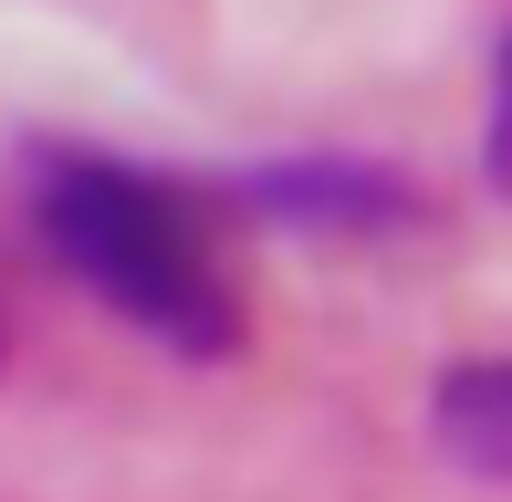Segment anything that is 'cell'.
I'll return each instance as SVG.
<instances>
[{
	"label": "cell",
	"mask_w": 512,
	"mask_h": 502,
	"mask_svg": "<svg viewBox=\"0 0 512 502\" xmlns=\"http://www.w3.org/2000/svg\"><path fill=\"white\" fill-rule=\"evenodd\" d=\"M32 231L136 335L178 356H230L241 346V283H230L220 241L168 178L126 168V157H74L53 147L32 168Z\"/></svg>",
	"instance_id": "cell-1"
},
{
	"label": "cell",
	"mask_w": 512,
	"mask_h": 502,
	"mask_svg": "<svg viewBox=\"0 0 512 502\" xmlns=\"http://www.w3.org/2000/svg\"><path fill=\"white\" fill-rule=\"evenodd\" d=\"M502 419H512V387H502V367H460V377H439V398H429L439 450H450V461L471 471V482H502V461H512Z\"/></svg>",
	"instance_id": "cell-2"
}]
</instances>
